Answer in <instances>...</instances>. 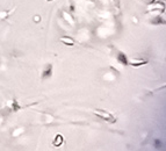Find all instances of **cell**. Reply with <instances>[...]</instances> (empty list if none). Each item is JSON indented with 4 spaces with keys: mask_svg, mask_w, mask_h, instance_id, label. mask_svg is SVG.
Wrapping results in <instances>:
<instances>
[{
    "mask_svg": "<svg viewBox=\"0 0 166 151\" xmlns=\"http://www.w3.org/2000/svg\"><path fill=\"white\" fill-rule=\"evenodd\" d=\"M94 114H97L98 116H100L102 120L105 121H108V122H115V117L113 116L112 114H109L108 112H106V110H101V109H97L94 112Z\"/></svg>",
    "mask_w": 166,
    "mask_h": 151,
    "instance_id": "6da1fadb",
    "label": "cell"
},
{
    "mask_svg": "<svg viewBox=\"0 0 166 151\" xmlns=\"http://www.w3.org/2000/svg\"><path fill=\"white\" fill-rule=\"evenodd\" d=\"M63 143V136L62 135H57L55 141H53V145L55 146H59Z\"/></svg>",
    "mask_w": 166,
    "mask_h": 151,
    "instance_id": "7a4b0ae2",
    "label": "cell"
},
{
    "mask_svg": "<svg viewBox=\"0 0 166 151\" xmlns=\"http://www.w3.org/2000/svg\"><path fill=\"white\" fill-rule=\"evenodd\" d=\"M61 41L63 43H65V44H68V46H73L74 44V41H73L72 38H68V37H62Z\"/></svg>",
    "mask_w": 166,
    "mask_h": 151,
    "instance_id": "3957f363",
    "label": "cell"
},
{
    "mask_svg": "<svg viewBox=\"0 0 166 151\" xmlns=\"http://www.w3.org/2000/svg\"><path fill=\"white\" fill-rule=\"evenodd\" d=\"M117 58H119V61L122 63L123 65H127V64H128V59H127V57H125L123 54H119V57Z\"/></svg>",
    "mask_w": 166,
    "mask_h": 151,
    "instance_id": "277c9868",
    "label": "cell"
},
{
    "mask_svg": "<svg viewBox=\"0 0 166 151\" xmlns=\"http://www.w3.org/2000/svg\"><path fill=\"white\" fill-rule=\"evenodd\" d=\"M51 74V65H48L47 66V70L44 71V73H43V77L45 78V77H49Z\"/></svg>",
    "mask_w": 166,
    "mask_h": 151,
    "instance_id": "5b68a950",
    "label": "cell"
},
{
    "mask_svg": "<svg viewBox=\"0 0 166 151\" xmlns=\"http://www.w3.org/2000/svg\"><path fill=\"white\" fill-rule=\"evenodd\" d=\"M156 145H157V148H159V146H160V143H159V141H156Z\"/></svg>",
    "mask_w": 166,
    "mask_h": 151,
    "instance_id": "8992f818",
    "label": "cell"
},
{
    "mask_svg": "<svg viewBox=\"0 0 166 151\" xmlns=\"http://www.w3.org/2000/svg\"><path fill=\"white\" fill-rule=\"evenodd\" d=\"M49 1H50V0H49Z\"/></svg>",
    "mask_w": 166,
    "mask_h": 151,
    "instance_id": "52a82bcc",
    "label": "cell"
}]
</instances>
